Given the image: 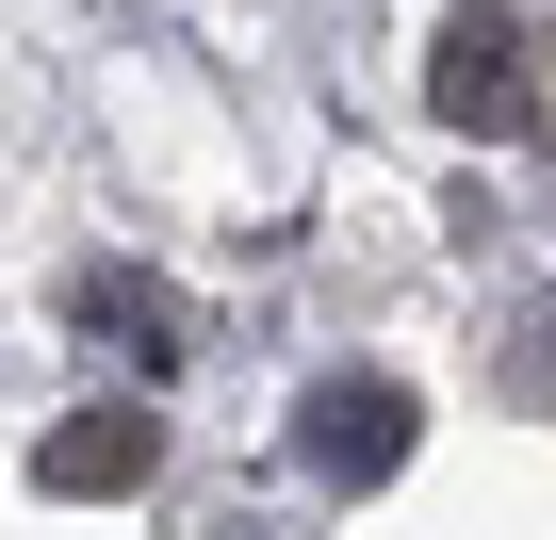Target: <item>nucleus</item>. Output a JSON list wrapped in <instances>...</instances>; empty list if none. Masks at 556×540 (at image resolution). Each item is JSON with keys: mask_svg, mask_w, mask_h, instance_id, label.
Segmentation results:
<instances>
[{"mask_svg": "<svg viewBox=\"0 0 556 540\" xmlns=\"http://www.w3.org/2000/svg\"><path fill=\"white\" fill-rule=\"evenodd\" d=\"M34 475H50V491H148V475H164V426H148V410H66V426L34 442Z\"/></svg>", "mask_w": 556, "mask_h": 540, "instance_id": "20e7f679", "label": "nucleus"}, {"mask_svg": "<svg viewBox=\"0 0 556 540\" xmlns=\"http://www.w3.org/2000/svg\"><path fill=\"white\" fill-rule=\"evenodd\" d=\"M426 115H442V131H475V148L540 115V34L507 17V0H475V17H442V50H426Z\"/></svg>", "mask_w": 556, "mask_h": 540, "instance_id": "f257e3e1", "label": "nucleus"}, {"mask_svg": "<svg viewBox=\"0 0 556 540\" xmlns=\"http://www.w3.org/2000/svg\"><path fill=\"white\" fill-rule=\"evenodd\" d=\"M409 442H426V410H409L393 377H361V361L295 393V459H312V475H344V491H377V475H409Z\"/></svg>", "mask_w": 556, "mask_h": 540, "instance_id": "f03ea898", "label": "nucleus"}, {"mask_svg": "<svg viewBox=\"0 0 556 540\" xmlns=\"http://www.w3.org/2000/svg\"><path fill=\"white\" fill-rule=\"evenodd\" d=\"M507 393H523V410H556V296L523 312V344H507Z\"/></svg>", "mask_w": 556, "mask_h": 540, "instance_id": "39448f33", "label": "nucleus"}, {"mask_svg": "<svg viewBox=\"0 0 556 540\" xmlns=\"http://www.w3.org/2000/svg\"><path fill=\"white\" fill-rule=\"evenodd\" d=\"M66 328H99L131 377H180V344H197V312L164 279H131V262H83V279H66Z\"/></svg>", "mask_w": 556, "mask_h": 540, "instance_id": "7ed1b4c3", "label": "nucleus"}]
</instances>
